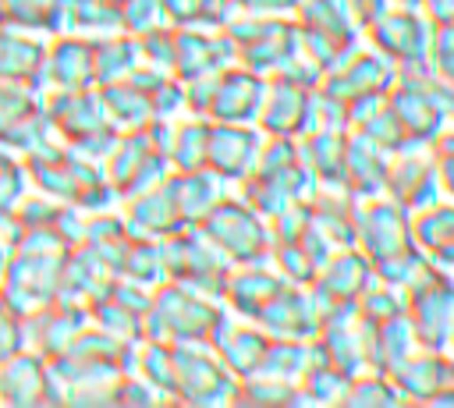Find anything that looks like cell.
<instances>
[{
    "label": "cell",
    "instance_id": "cell-14",
    "mask_svg": "<svg viewBox=\"0 0 454 408\" xmlns=\"http://www.w3.org/2000/svg\"><path fill=\"white\" fill-rule=\"evenodd\" d=\"M383 195L394 199L397 206H404L408 213H419V209L433 206L436 199H443L429 145L390 153V167H387Z\"/></svg>",
    "mask_w": 454,
    "mask_h": 408
},
{
    "label": "cell",
    "instance_id": "cell-46",
    "mask_svg": "<svg viewBox=\"0 0 454 408\" xmlns=\"http://www.w3.org/2000/svg\"><path fill=\"white\" fill-rule=\"evenodd\" d=\"M433 163H436V177H440V192L443 199H454V124H447L436 142L429 145Z\"/></svg>",
    "mask_w": 454,
    "mask_h": 408
},
{
    "label": "cell",
    "instance_id": "cell-47",
    "mask_svg": "<svg viewBox=\"0 0 454 408\" xmlns=\"http://www.w3.org/2000/svg\"><path fill=\"white\" fill-rule=\"evenodd\" d=\"M305 0H231V14H277V18H294V11Z\"/></svg>",
    "mask_w": 454,
    "mask_h": 408
},
{
    "label": "cell",
    "instance_id": "cell-40",
    "mask_svg": "<svg viewBox=\"0 0 454 408\" xmlns=\"http://www.w3.org/2000/svg\"><path fill=\"white\" fill-rule=\"evenodd\" d=\"M309 365V341H284V337H270V348L259 362V376H273V380H287V383H301V373Z\"/></svg>",
    "mask_w": 454,
    "mask_h": 408
},
{
    "label": "cell",
    "instance_id": "cell-27",
    "mask_svg": "<svg viewBox=\"0 0 454 408\" xmlns=\"http://www.w3.org/2000/svg\"><path fill=\"white\" fill-rule=\"evenodd\" d=\"M344 142L348 131L312 128L298 138V153L319 188H344Z\"/></svg>",
    "mask_w": 454,
    "mask_h": 408
},
{
    "label": "cell",
    "instance_id": "cell-44",
    "mask_svg": "<svg viewBox=\"0 0 454 408\" xmlns=\"http://www.w3.org/2000/svg\"><path fill=\"white\" fill-rule=\"evenodd\" d=\"M160 25H167L160 0H121V32L138 39Z\"/></svg>",
    "mask_w": 454,
    "mask_h": 408
},
{
    "label": "cell",
    "instance_id": "cell-45",
    "mask_svg": "<svg viewBox=\"0 0 454 408\" xmlns=\"http://www.w3.org/2000/svg\"><path fill=\"white\" fill-rule=\"evenodd\" d=\"M426 64H429L447 85H454V25H433V39H429Z\"/></svg>",
    "mask_w": 454,
    "mask_h": 408
},
{
    "label": "cell",
    "instance_id": "cell-3",
    "mask_svg": "<svg viewBox=\"0 0 454 408\" xmlns=\"http://www.w3.org/2000/svg\"><path fill=\"white\" fill-rule=\"evenodd\" d=\"M316 188L319 184L298 153V138H277V135H262L255 167L238 181V195L266 220L284 206L305 202Z\"/></svg>",
    "mask_w": 454,
    "mask_h": 408
},
{
    "label": "cell",
    "instance_id": "cell-28",
    "mask_svg": "<svg viewBox=\"0 0 454 408\" xmlns=\"http://www.w3.org/2000/svg\"><path fill=\"white\" fill-rule=\"evenodd\" d=\"M43 50L46 39L0 25V82H18L32 85L39 92V67H43Z\"/></svg>",
    "mask_w": 454,
    "mask_h": 408
},
{
    "label": "cell",
    "instance_id": "cell-34",
    "mask_svg": "<svg viewBox=\"0 0 454 408\" xmlns=\"http://www.w3.org/2000/svg\"><path fill=\"white\" fill-rule=\"evenodd\" d=\"M206 145H209V121L195 114H181L170 124L167 160L170 170H206Z\"/></svg>",
    "mask_w": 454,
    "mask_h": 408
},
{
    "label": "cell",
    "instance_id": "cell-39",
    "mask_svg": "<svg viewBox=\"0 0 454 408\" xmlns=\"http://www.w3.org/2000/svg\"><path fill=\"white\" fill-rule=\"evenodd\" d=\"M170 28H223L231 0H160Z\"/></svg>",
    "mask_w": 454,
    "mask_h": 408
},
{
    "label": "cell",
    "instance_id": "cell-4",
    "mask_svg": "<svg viewBox=\"0 0 454 408\" xmlns=\"http://www.w3.org/2000/svg\"><path fill=\"white\" fill-rule=\"evenodd\" d=\"M394 82H397V67L383 53H376L372 46L362 43L337 67L323 71L319 92L330 96L333 103H340V110L348 117V131H351V128H358L365 121V114L376 103H383V96L394 89Z\"/></svg>",
    "mask_w": 454,
    "mask_h": 408
},
{
    "label": "cell",
    "instance_id": "cell-33",
    "mask_svg": "<svg viewBox=\"0 0 454 408\" xmlns=\"http://www.w3.org/2000/svg\"><path fill=\"white\" fill-rule=\"evenodd\" d=\"M138 64H142V57H138V39L135 35L114 32V35L92 39V82L96 85L124 82Z\"/></svg>",
    "mask_w": 454,
    "mask_h": 408
},
{
    "label": "cell",
    "instance_id": "cell-6",
    "mask_svg": "<svg viewBox=\"0 0 454 408\" xmlns=\"http://www.w3.org/2000/svg\"><path fill=\"white\" fill-rule=\"evenodd\" d=\"M294 25H298L301 53L319 71L337 67L344 57H351L365 43L362 25L344 0H305L294 11Z\"/></svg>",
    "mask_w": 454,
    "mask_h": 408
},
{
    "label": "cell",
    "instance_id": "cell-21",
    "mask_svg": "<svg viewBox=\"0 0 454 408\" xmlns=\"http://www.w3.org/2000/svg\"><path fill=\"white\" fill-rule=\"evenodd\" d=\"M284 284V277L273 270L270 259L262 263H238L231 266L227 280H223V305L231 309L234 319H255V312L273 298V291Z\"/></svg>",
    "mask_w": 454,
    "mask_h": 408
},
{
    "label": "cell",
    "instance_id": "cell-51",
    "mask_svg": "<svg viewBox=\"0 0 454 408\" xmlns=\"http://www.w3.org/2000/svg\"><path fill=\"white\" fill-rule=\"evenodd\" d=\"M433 404H440V408H454V355H450V365H447L443 387H440V394L433 397Z\"/></svg>",
    "mask_w": 454,
    "mask_h": 408
},
{
    "label": "cell",
    "instance_id": "cell-5",
    "mask_svg": "<svg viewBox=\"0 0 454 408\" xmlns=\"http://www.w3.org/2000/svg\"><path fill=\"white\" fill-rule=\"evenodd\" d=\"M223 255L231 266L238 263H262L270 259V220L252 209L238 192H223L195 224Z\"/></svg>",
    "mask_w": 454,
    "mask_h": 408
},
{
    "label": "cell",
    "instance_id": "cell-19",
    "mask_svg": "<svg viewBox=\"0 0 454 408\" xmlns=\"http://www.w3.org/2000/svg\"><path fill=\"white\" fill-rule=\"evenodd\" d=\"M376 280L369 259L348 245V248H333L326 255V263L316 270L309 291L316 298V305H355L358 294Z\"/></svg>",
    "mask_w": 454,
    "mask_h": 408
},
{
    "label": "cell",
    "instance_id": "cell-42",
    "mask_svg": "<svg viewBox=\"0 0 454 408\" xmlns=\"http://www.w3.org/2000/svg\"><path fill=\"white\" fill-rule=\"evenodd\" d=\"M43 106V96L32 85H18V82H0V135L14 124H21L25 117H32Z\"/></svg>",
    "mask_w": 454,
    "mask_h": 408
},
{
    "label": "cell",
    "instance_id": "cell-12",
    "mask_svg": "<svg viewBox=\"0 0 454 408\" xmlns=\"http://www.w3.org/2000/svg\"><path fill=\"white\" fill-rule=\"evenodd\" d=\"M255 128L262 135H277V138H301L305 131L316 128V89L298 85L280 75H270Z\"/></svg>",
    "mask_w": 454,
    "mask_h": 408
},
{
    "label": "cell",
    "instance_id": "cell-52",
    "mask_svg": "<svg viewBox=\"0 0 454 408\" xmlns=\"http://www.w3.org/2000/svg\"><path fill=\"white\" fill-rule=\"evenodd\" d=\"M4 266H7V248H0V284H4Z\"/></svg>",
    "mask_w": 454,
    "mask_h": 408
},
{
    "label": "cell",
    "instance_id": "cell-13",
    "mask_svg": "<svg viewBox=\"0 0 454 408\" xmlns=\"http://www.w3.org/2000/svg\"><path fill=\"white\" fill-rule=\"evenodd\" d=\"M266 96V75L227 64L209 78V99H206V121L220 124H255L259 106Z\"/></svg>",
    "mask_w": 454,
    "mask_h": 408
},
{
    "label": "cell",
    "instance_id": "cell-18",
    "mask_svg": "<svg viewBox=\"0 0 454 408\" xmlns=\"http://www.w3.org/2000/svg\"><path fill=\"white\" fill-rule=\"evenodd\" d=\"M121 216H124L128 231L142 234V238H167V234H174L181 227H192L184 209H181V202H177L170 174L160 184H153V188H145L138 195L121 199Z\"/></svg>",
    "mask_w": 454,
    "mask_h": 408
},
{
    "label": "cell",
    "instance_id": "cell-1",
    "mask_svg": "<svg viewBox=\"0 0 454 408\" xmlns=\"http://www.w3.org/2000/svg\"><path fill=\"white\" fill-rule=\"evenodd\" d=\"M355 248L369 259L376 280H387L394 287H404L426 263L411 234V213L387 195L358 199Z\"/></svg>",
    "mask_w": 454,
    "mask_h": 408
},
{
    "label": "cell",
    "instance_id": "cell-53",
    "mask_svg": "<svg viewBox=\"0 0 454 408\" xmlns=\"http://www.w3.org/2000/svg\"><path fill=\"white\" fill-rule=\"evenodd\" d=\"M447 351H450V355H454V333H450V348H447Z\"/></svg>",
    "mask_w": 454,
    "mask_h": 408
},
{
    "label": "cell",
    "instance_id": "cell-20",
    "mask_svg": "<svg viewBox=\"0 0 454 408\" xmlns=\"http://www.w3.org/2000/svg\"><path fill=\"white\" fill-rule=\"evenodd\" d=\"M234 64V50L223 28H174V78L192 82Z\"/></svg>",
    "mask_w": 454,
    "mask_h": 408
},
{
    "label": "cell",
    "instance_id": "cell-9",
    "mask_svg": "<svg viewBox=\"0 0 454 408\" xmlns=\"http://www.w3.org/2000/svg\"><path fill=\"white\" fill-rule=\"evenodd\" d=\"M174 348V387L170 401L181 404H234L238 376L220 362V355L206 344H170Z\"/></svg>",
    "mask_w": 454,
    "mask_h": 408
},
{
    "label": "cell",
    "instance_id": "cell-15",
    "mask_svg": "<svg viewBox=\"0 0 454 408\" xmlns=\"http://www.w3.org/2000/svg\"><path fill=\"white\" fill-rule=\"evenodd\" d=\"M92 39L60 32L50 35L43 50L39 67V92H71V89H92Z\"/></svg>",
    "mask_w": 454,
    "mask_h": 408
},
{
    "label": "cell",
    "instance_id": "cell-8",
    "mask_svg": "<svg viewBox=\"0 0 454 408\" xmlns=\"http://www.w3.org/2000/svg\"><path fill=\"white\" fill-rule=\"evenodd\" d=\"M223 32L234 50V64L252 67L259 75H277L294 53H301L294 18L277 14H231Z\"/></svg>",
    "mask_w": 454,
    "mask_h": 408
},
{
    "label": "cell",
    "instance_id": "cell-35",
    "mask_svg": "<svg viewBox=\"0 0 454 408\" xmlns=\"http://www.w3.org/2000/svg\"><path fill=\"white\" fill-rule=\"evenodd\" d=\"M117 277L124 280H135L142 287H160L167 280V263H163V245L160 238H142V234H131L128 248L121 252V263H117Z\"/></svg>",
    "mask_w": 454,
    "mask_h": 408
},
{
    "label": "cell",
    "instance_id": "cell-32",
    "mask_svg": "<svg viewBox=\"0 0 454 408\" xmlns=\"http://www.w3.org/2000/svg\"><path fill=\"white\" fill-rule=\"evenodd\" d=\"M96 89H99L106 121H110L117 131H131V128H142V124L153 121V103H149L145 89H142L135 78L110 82V85H96Z\"/></svg>",
    "mask_w": 454,
    "mask_h": 408
},
{
    "label": "cell",
    "instance_id": "cell-41",
    "mask_svg": "<svg viewBox=\"0 0 454 408\" xmlns=\"http://www.w3.org/2000/svg\"><path fill=\"white\" fill-rule=\"evenodd\" d=\"M355 309H358V316H362L365 323L394 319V316L404 312V287H394V284H387V280H372V284L358 294Z\"/></svg>",
    "mask_w": 454,
    "mask_h": 408
},
{
    "label": "cell",
    "instance_id": "cell-17",
    "mask_svg": "<svg viewBox=\"0 0 454 408\" xmlns=\"http://www.w3.org/2000/svg\"><path fill=\"white\" fill-rule=\"evenodd\" d=\"M262 131L255 124H220L209 121V145H206V170L216 174L223 184H238L259 160Z\"/></svg>",
    "mask_w": 454,
    "mask_h": 408
},
{
    "label": "cell",
    "instance_id": "cell-11",
    "mask_svg": "<svg viewBox=\"0 0 454 408\" xmlns=\"http://www.w3.org/2000/svg\"><path fill=\"white\" fill-rule=\"evenodd\" d=\"M429 39H433V21L411 7L390 4L376 21L365 25V46L383 53L394 67H408V64L426 60Z\"/></svg>",
    "mask_w": 454,
    "mask_h": 408
},
{
    "label": "cell",
    "instance_id": "cell-26",
    "mask_svg": "<svg viewBox=\"0 0 454 408\" xmlns=\"http://www.w3.org/2000/svg\"><path fill=\"white\" fill-rule=\"evenodd\" d=\"M411 234L429 263L454 273V199H436L433 206L411 213Z\"/></svg>",
    "mask_w": 454,
    "mask_h": 408
},
{
    "label": "cell",
    "instance_id": "cell-29",
    "mask_svg": "<svg viewBox=\"0 0 454 408\" xmlns=\"http://www.w3.org/2000/svg\"><path fill=\"white\" fill-rule=\"evenodd\" d=\"M266 348H270V333L262 326H255L252 319H231V326L223 330V337L216 341L213 351L220 355V362L238 380H245V376H252L259 369Z\"/></svg>",
    "mask_w": 454,
    "mask_h": 408
},
{
    "label": "cell",
    "instance_id": "cell-2",
    "mask_svg": "<svg viewBox=\"0 0 454 408\" xmlns=\"http://www.w3.org/2000/svg\"><path fill=\"white\" fill-rule=\"evenodd\" d=\"M231 319L234 316L223 305V298L192 291V287L174 284V280H163L160 287H153V298H149V309H145V323H142V337L167 341V344H206V348H216V341L223 337Z\"/></svg>",
    "mask_w": 454,
    "mask_h": 408
},
{
    "label": "cell",
    "instance_id": "cell-23",
    "mask_svg": "<svg viewBox=\"0 0 454 408\" xmlns=\"http://www.w3.org/2000/svg\"><path fill=\"white\" fill-rule=\"evenodd\" d=\"M450 365V351H433V348H415L394 373H387L401 394L404 404H433V397L443 387Z\"/></svg>",
    "mask_w": 454,
    "mask_h": 408
},
{
    "label": "cell",
    "instance_id": "cell-7",
    "mask_svg": "<svg viewBox=\"0 0 454 408\" xmlns=\"http://www.w3.org/2000/svg\"><path fill=\"white\" fill-rule=\"evenodd\" d=\"M404 316L419 348L447 351L454 333V273L426 259L404 284Z\"/></svg>",
    "mask_w": 454,
    "mask_h": 408
},
{
    "label": "cell",
    "instance_id": "cell-48",
    "mask_svg": "<svg viewBox=\"0 0 454 408\" xmlns=\"http://www.w3.org/2000/svg\"><path fill=\"white\" fill-rule=\"evenodd\" d=\"M21 348V316L0 294V362Z\"/></svg>",
    "mask_w": 454,
    "mask_h": 408
},
{
    "label": "cell",
    "instance_id": "cell-16",
    "mask_svg": "<svg viewBox=\"0 0 454 408\" xmlns=\"http://www.w3.org/2000/svg\"><path fill=\"white\" fill-rule=\"evenodd\" d=\"M255 326H262L270 337H284V341H312L319 330V305L312 298V291L305 284H280L273 291V298L255 312L252 319Z\"/></svg>",
    "mask_w": 454,
    "mask_h": 408
},
{
    "label": "cell",
    "instance_id": "cell-31",
    "mask_svg": "<svg viewBox=\"0 0 454 408\" xmlns=\"http://www.w3.org/2000/svg\"><path fill=\"white\" fill-rule=\"evenodd\" d=\"M0 25L32 35H60L67 32V0H0Z\"/></svg>",
    "mask_w": 454,
    "mask_h": 408
},
{
    "label": "cell",
    "instance_id": "cell-43",
    "mask_svg": "<svg viewBox=\"0 0 454 408\" xmlns=\"http://www.w3.org/2000/svg\"><path fill=\"white\" fill-rule=\"evenodd\" d=\"M138 57L145 67H156V71H167L174 75V28L170 25H160L145 35H138Z\"/></svg>",
    "mask_w": 454,
    "mask_h": 408
},
{
    "label": "cell",
    "instance_id": "cell-54",
    "mask_svg": "<svg viewBox=\"0 0 454 408\" xmlns=\"http://www.w3.org/2000/svg\"><path fill=\"white\" fill-rule=\"evenodd\" d=\"M450 124H454V106H450Z\"/></svg>",
    "mask_w": 454,
    "mask_h": 408
},
{
    "label": "cell",
    "instance_id": "cell-37",
    "mask_svg": "<svg viewBox=\"0 0 454 408\" xmlns=\"http://www.w3.org/2000/svg\"><path fill=\"white\" fill-rule=\"evenodd\" d=\"M348 373L330 365L323 355L312 351L309 344V365L301 373V394H305V404H340L344 397V387H348Z\"/></svg>",
    "mask_w": 454,
    "mask_h": 408
},
{
    "label": "cell",
    "instance_id": "cell-22",
    "mask_svg": "<svg viewBox=\"0 0 454 408\" xmlns=\"http://www.w3.org/2000/svg\"><path fill=\"white\" fill-rule=\"evenodd\" d=\"M387 167H390L387 149H380L362 131H348V142H344V192H351L355 199L383 195Z\"/></svg>",
    "mask_w": 454,
    "mask_h": 408
},
{
    "label": "cell",
    "instance_id": "cell-25",
    "mask_svg": "<svg viewBox=\"0 0 454 408\" xmlns=\"http://www.w3.org/2000/svg\"><path fill=\"white\" fill-rule=\"evenodd\" d=\"M355 216H358V199L344 188H316L309 195V224L333 248L355 245Z\"/></svg>",
    "mask_w": 454,
    "mask_h": 408
},
{
    "label": "cell",
    "instance_id": "cell-10",
    "mask_svg": "<svg viewBox=\"0 0 454 408\" xmlns=\"http://www.w3.org/2000/svg\"><path fill=\"white\" fill-rule=\"evenodd\" d=\"M160 245H163L167 280L220 298L223 280L231 273V263H227V255L199 227H181V231L160 238Z\"/></svg>",
    "mask_w": 454,
    "mask_h": 408
},
{
    "label": "cell",
    "instance_id": "cell-49",
    "mask_svg": "<svg viewBox=\"0 0 454 408\" xmlns=\"http://www.w3.org/2000/svg\"><path fill=\"white\" fill-rule=\"evenodd\" d=\"M348 7H351V14L358 18V25H362V32H365V25L369 21H376L387 7H390V0H344Z\"/></svg>",
    "mask_w": 454,
    "mask_h": 408
},
{
    "label": "cell",
    "instance_id": "cell-30",
    "mask_svg": "<svg viewBox=\"0 0 454 408\" xmlns=\"http://www.w3.org/2000/svg\"><path fill=\"white\" fill-rule=\"evenodd\" d=\"M365 351H369V369H380V373H394L415 348V333L408 326V316H394V319H383V323H365Z\"/></svg>",
    "mask_w": 454,
    "mask_h": 408
},
{
    "label": "cell",
    "instance_id": "cell-24",
    "mask_svg": "<svg viewBox=\"0 0 454 408\" xmlns=\"http://www.w3.org/2000/svg\"><path fill=\"white\" fill-rule=\"evenodd\" d=\"M333 252V245L309 224L298 238H284V241H273L270 245V263L273 270L287 280V284H312L316 270L326 263V255Z\"/></svg>",
    "mask_w": 454,
    "mask_h": 408
},
{
    "label": "cell",
    "instance_id": "cell-50",
    "mask_svg": "<svg viewBox=\"0 0 454 408\" xmlns=\"http://www.w3.org/2000/svg\"><path fill=\"white\" fill-rule=\"evenodd\" d=\"M433 25H454V0H422L419 7Z\"/></svg>",
    "mask_w": 454,
    "mask_h": 408
},
{
    "label": "cell",
    "instance_id": "cell-38",
    "mask_svg": "<svg viewBox=\"0 0 454 408\" xmlns=\"http://www.w3.org/2000/svg\"><path fill=\"white\" fill-rule=\"evenodd\" d=\"M344 408H394V404H404L394 380L380 369H362L348 380L344 387V397H340Z\"/></svg>",
    "mask_w": 454,
    "mask_h": 408
},
{
    "label": "cell",
    "instance_id": "cell-36",
    "mask_svg": "<svg viewBox=\"0 0 454 408\" xmlns=\"http://www.w3.org/2000/svg\"><path fill=\"white\" fill-rule=\"evenodd\" d=\"M234 404H241V408H284V404H305V394H301V383L252 373V376L238 380Z\"/></svg>",
    "mask_w": 454,
    "mask_h": 408
}]
</instances>
